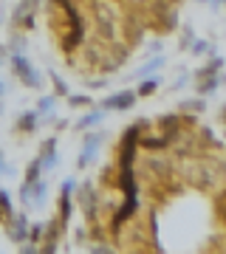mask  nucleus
Returning a JSON list of instances; mask_svg holds the SVG:
<instances>
[{
    "mask_svg": "<svg viewBox=\"0 0 226 254\" xmlns=\"http://www.w3.org/2000/svg\"><path fill=\"white\" fill-rule=\"evenodd\" d=\"M11 63H14V71H17V76H20L23 82H26L28 88H40V73H37L34 68L28 65L26 57H14Z\"/></svg>",
    "mask_w": 226,
    "mask_h": 254,
    "instance_id": "nucleus-1",
    "label": "nucleus"
},
{
    "mask_svg": "<svg viewBox=\"0 0 226 254\" xmlns=\"http://www.w3.org/2000/svg\"><path fill=\"white\" fill-rule=\"evenodd\" d=\"M133 105H136V91H119L102 102L105 110H127V108H133Z\"/></svg>",
    "mask_w": 226,
    "mask_h": 254,
    "instance_id": "nucleus-2",
    "label": "nucleus"
},
{
    "mask_svg": "<svg viewBox=\"0 0 226 254\" xmlns=\"http://www.w3.org/2000/svg\"><path fill=\"white\" fill-rule=\"evenodd\" d=\"M9 237L14 240V243H20V240H26L28 237V220L26 218H14L9 226Z\"/></svg>",
    "mask_w": 226,
    "mask_h": 254,
    "instance_id": "nucleus-3",
    "label": "nucleus"
},
{
    "mask_svg": "<svg viewBox=\"0 0 226 254\" xmlns=\"http://www.w3.org/2000/svg\"><path fill=\"white\" fill-rule=\"evenodd\" d=\"M158 85H161V79L158 76H147L142 85H139V91H136V96H150V93L158 91Z\"/></svg>",
    "mask_w": 226,
    "mask_h": 254,
    "instance_id": "nucleus-4",
    "label": "nucleus"
},
{
    "mask_svg": "<svg viewBox=\"0 0 226 254\" xmlns=\"http://www.w3.org/2000/svg\"><path fill=\"white\" fill-rule=\"evenodd\" d=\"M54 138H48V144L43 147V155H40V164H45V167H51V164L57 161V155H54Z\"/></svg>",
    "mask_w": 226,
    "mask_h": 254,
    "instance_id": "nucleus-5",
    "label": "nucleus"
},
{
    "mask_svg": "<svg viewBox=\"0 0 226 254\" xmlns=\"http://www.w3.org/2000/svg\"><path fill=\"white\" fill-rule=\"evenodd\" d=\"M37 119H40V113H26V116H20V130H26V133H31V130H37Z\"/></svg>",
    "mask_w": 226,
    "mask_h": 254,
    "instance_id": "nucleus-6",
    "label": "nucleus"
},
{
    "mask_svg": "<svg viewBox=\"0 0 226 254\" xmlns=\"http://www.w3.org/2000/svg\"><path fill=\"white\" fill-rule=\"evenodd\" d=\"M215 88H218V79H215V76H201V85H198L201 93H212Z\"/></svg>",
    "mask_w": 226,
    "mask_h": 254,
    "instance_id": "nucleus-7",
    "label": "nucleus"
},
{
    "mask_svg": "<svg viewBox=\"0 0 226 254\" xmlns=\"http://www.w3.org/2000/svg\"><path fill=\"white\" fill-rule=\"evenodd\" d=\"M161 65H164V60H161V57H158V60H150V63L145 65V68H139V71H136V73H139V76H147V73H153L155 68H161Z\"/></svg>",
    "mask_w": 226,
    "mask_h": 254,
    "instance_id": "nucleus-8",
    "label": "nucleus"
},
{
    "mask_svg": "<svg viewBox=\"0 0 226 254\" xmlns=\"http://www.w3.org/2000/svg\"><path fill=\"white\" fill-rule=\"evenodd\" d=\"M51 110H54V96H43V99H40V110H37V113H40V116H45V113H51Z\"/></svg>",
    "mask_w": 226,
    "mask_h": 254,
    "instance_id": "nucleus-9",
    "label": "nucleus"
},
{
    "mask_svg": "<svg viewBox=\"0 0 226 254\" xmlns=\"http://www.w3.org/2000/svg\"><path fill=\"white\" fill-rule=\"evenodd\" d=\"M96 122H102V113H88V116L79 122V130H88V127L96 125Z\"/></svg>",
    "mask_w": 226,
    "mask_h": 254,
    "instance_id": "nucleus-10",
    "label": "nucleus"
},
{
    "mask_svg": "<svg viewBox=\"0 0 226 254\" xmlns=\"http://www.w3.org/2000/svg\"><path fill=\"white\" fill-rule=\"evenodd\" d=\"M68 102H71L74 108H88V105H93L88 96H68Z\"/></svg>",
    "mask_w": 226,
    "mask_h": 254,
    "instance_id": "nucleus-11",
    "label": "nucleus"
},
{
    "mask_svg": "<svg viewBox=\"0 0 226 254\" xmlns=\"http://www.w3.org/2000/svg\"><path fill=\"white\" fill-rule=\"evenodd\" d=\"M192 51H195V54H201V51H209V43H204V40H198V43L192 46Z\"/></svg>",
    "mask_w": 226,
    "mask_h": 254,
    "instance_id": "nucleus-12",
    "label": "nucleus"
},
{
    "mask_svg": "<svg viewBox=\"0 0 226 254\" xmlns=\"http://www.w3.org/2000/svg\"><path fill=\"white\" fill-rule=\"evenodd\" d=\"M221 116H224V119H226V108H224V110H221Z\"/></svg>",
    "mask_w": 226,
    "mask_h": 254,
    "instance_id": "nucleus-13",
    "label": "nucleus"
},
{
    "mask_svg": "<svg viewBox=\"0 0 226 254\" xmlns=\"http://www.w3.org/2000/svg\"><path fill=\"white\" fill-rule=\"evenodd\" d=\"M224 82H226V76H224Z\"/></svg>",
    "mask_w": 226,
    "mask_h": 254,
    "instance_id": "nucleus-14",
    "label": "nucleus"
},
{
    "mask_svg": "<svg viewBox=\"0 0 226 254\" xmlns=\"http://www.w3.org/2000/svg\"><path fill=\"white\" fill-rule=\"evenodd\" d=\"M204 3H207V0H204Z\"/></svg>",
    "mask_w": 226,
    "mask_h": 254,
    "instance_id": "nucleus-15",
    "label": "nucleus"
},
{
    "mask_svg": "<svg viewBox=\"0 0 226 254\" xmlns=\"http://www.w3.org/2000/svg\"><path fill=\"white\" fill-rule=\"evenodd\" d=\"M224 3H226V0H224Z\"/></svg>",
    "mask_w": 226,
    "mask_h": 254,
    "instance_id": "nucleus-16",
    "label": "nucleus"
}]
</instances>
